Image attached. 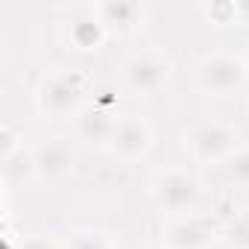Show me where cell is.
<instances>
[{
	"label": "cell",
	"instance_id": "7a4b0ae2",
	"mask_svg": "<svg viewBox=\"0 0 249 249\" xmlns=\"http://www.w3.org/2000/svg\"><path fill=\"white\" fill-rule=\"evenodd\" d=\"M36 106L50 120L76 117L85 108V79L79 73H50L36 88Z\"/></svg>",
	"mask_w": 249,
	"mask_h": 249
},
{
	"label": "cell",
	"instance_id": "5bb4252c",
	"mask_svg": "<svg viewBox=\"0 0 249 249\" xmlns=\"http://www.w3.org/2000/svg\"><path fill=\"white\" fill-rule=\"evenodd\" d=\"M62 249H111V243L103 231H76Z\"/></svg>",
	"mask_w": 249,
	"mask_h": 249
},
{
	"label": "cell",
	"instance_id": "6da1fadb",
	"mask_svg": "<svg viewBox=\"0 0 249 249\" xmlns=\"http://www.w3.org/2000/svg\"><path fill=\"white\" fill-rule=\"evenodd\" d=\"M240 150V129L226 120H202L185 132V153L196 164H226Z\"/></svg>",
	"mask_w": 249,
	"mask_h": 249
},
{
	"label": "cell",
	"instance_id": "9c48e42d",
	"mask_svg": "<svg viewBox=\"0 0 249 249\" xmlns=\"http://www.w3.org/2000/svg\"><path fill=\"white\" fill-rule=\"evenodd\" d=\"M91 12L106 27V33H117V36L132 33L144 21V6L135 0H103V3H94Z\"/></svg>",
	"mask_w": 249,
	"mask_h": 249
},
{
	"label": "cell",
	"instance_id": "8fae6325",
	"mask_svg": "<svg viewBox=\"0 0 249 249\" xmlns=\"http://www.w3.org/2000/svg\"><path fill=\"white\" fill-rule=\"evenodd\" d=\"M106 27L97 21V15L91 12V15H85V18H76L73 24H71V33H68V38H71V44H73V50H79V53H91V50H100L103 47V41H106Z\"/></svg>",
	"mask_w": 249,
	"mask_h": 249
},
{
	"label": "cell",
	"instance_id": "277c9868",
	"mask_svg": "<svg viewBox=\"0 0 249 249\" xmlns=\"http://www.w3.org/2000/svg\"><path fill=\"white\" fill-rule=\"evenodd\" d=\"M194 79H196V88L208 97H231L246 85L249 71H246V62L234 53H211L199 59Z\"/></svg>",
	"mask_w": 249,
	"mask_h": 249
},
{
	"label": "cell",
	"instance_id": "4fadbf2b",
	"mask_svg": "<svg viewBox=\"0 0 249 249\" xmlns=\"http://www.w3.org/2000/svg\"><path fill=\"white\" fill-rule=\"evenodd\" d=\"M226 179L237 188H249V147H240L226 161Z\"/></svg>",
	"mask_w": 249,
	"mask_h": 249
},
{
	"label": "cell",
	"instance_id": "52a82bcc",
	"mask_svg": "<svg viewBox=\"0 0 249 249\" xmlns=\"http://www.w3.org/2000/svg\"><path fill=\"white\" fill-rule=\"evenodd\" d=\"M220 237V229L196 214L176 217L161 229V249H208Z\"/></svg>",
	"mask_w": 249,
	"mask_h": 249
},
{
	"label": "cell",
	"instance_id": "3957f363",
	"mask_svg": "<svg viewBox=\"0 0 249 249\" xmlns=\"http://www.w3.org/2000/svg\"><path fill=\"white\" fill-rule=\"evenodd\" d=\"M150 194H153V202L164 214H173V217H191L199 208V199H202L199 179L194 173L182 170V167L159 170L153 185H150Z\"/></svg>",
	"mask_w": 249,
	"mask_h": 249
},
{
	"label": "cell",
	"instance_id": "7c38bea8",
	"mask_svg": "<svg viewBox=\"0 0 249 249\" xmlns=\"http://www.w3.org/2000/svg\"><path fill=\"white\" fill-rule=\"evenodd\" d=\"M220 240L229 249H249V214H234L226 226H220Z\"/></svg>",
	"mask_w": 249,
	"mask_h": 249
},
{
	"label": "cell",
	"instance_id": "2e32d148",
	"mask_svg": "<svg viewBox=\"0 0 249 249\" xmlns=\"http://www.w3.org/2000/svg\"><path fill=\"white\" fill-rule=\"evenodd\" d=\"M18 249H62V246L47 234H33V237H24L18 243Z\"/></svg>",
	"mask_w": 249,
	"mask_h": 249
},
{
	"label": "cell",
	"instance_id": "ba28073f",
	"mask_svg": "<svg viewBox=\"0 0 249 249\" xmlns=\"http://www.w3.org/2000/svg\"><path fill=\"white\" fill-rule=\"evenodd\" d=\"M117 126V117L111 114L108 106H85L76 117H73V129H76V138L88 147H97V150H106L108 141H111V132Z\"/></svg>",
	"mask_w": 249,
	"mask_h": 249
},
{
	"label": "cell",
	"instance_id": "e0dca14e",
	"mask_svg": "<svg viewBox=\"0 0 249 249\" xmlns=\"http://www.w3.org/2000/svg\"><path fill=\"white\" fill-rule=\"evenodd\" d=\"M234 18L240 27H249V0H240V3H234Z\"/></svg>",
	"mask_w": 249,
	"mask_h": 249
},
{
	"label": "cell",
	"instance_id": "ac0fdd59",
	"mask_svg": "<svg viewBox=\"0 0 249 249\" xmlns=\"http://www.w3.org/2000/svg\"><path fill=\"white\" fill-rule=\"evenodd\" d=\"M243 62H246V71H249V50H246V56H243Z\"/></svg>",
	"mask_w": 249,
	"mask_h": 249
},
{
	"label": "cell",
	"instance_id": "8992f818",
	"mask_svg": "<svg viewBox=\"0 0 249 249\" xmlns=\"http://www.w3.org/2000/svg\"><path fill=\"white\" fill-rule=\"evenodd\" d=\"M153 141H156V135H153V126L147 120H141V117H120L106 150L117 161L132 164V161H141L153 150Z\"/></svg>",
	"mask_w": 249,
	"mask_h": 249
},
{
	"label": "cell",
	"instance_id": "9a60e30c",
	"mask_svg": "<svg viewBox=\"0 0 249 249\" xmlns=\"http://www.w3.org/2000/svg\"><path fill=\"white\" fill-rule=\"evenodd\" d=\"M205 12H208V18H214L217 24H237V18H234V3H211V6H205Z\"/></svg>",
	"mask_w": 249,
	"mask_h": 249
},
{
	"label": "cell",
	"instance_id": "30bf717a",
	"mask_svg": "<svg viewBox=\"0 0 249 249\" xmlns=\"http://www.w3.org/2000/svg\"><path fill=\"white\" fill-rule=\"evenodd\" d=\"M30 153H33V173H36L38 179L53 182V179H65V176L73 173L76 156L71 153V147H65V144H59V141L41 144V147H36V150H30Z\"/></svg>",
	"mask_w": 249,
	"mask_h": 249
},
{
	"label": "cell",
	"instance_id": "5b68a950",
	"mask_svg": "<svg viewBox=\"0 0 249 249\" xmlns=\"http://www.w3.org/2000/svg\"><path fill=\"white\" fill-rule=\"evenodd\" d=\"M170 59L159 50H138L120 65L123 85L138 97H156L159 91H164L170 82Z\"/></svg>",
	"mask_w": 249,
	"mask_h": 249
}]
</instances>
